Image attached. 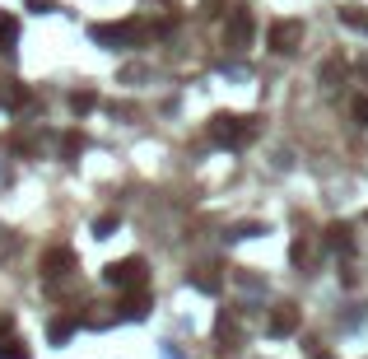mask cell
<instances>
[{
  "label": "cell",
  "instance_id": "cell-1",
  "mask_svg": "<svg viewBox=\"0 0 368 359\" xmlns=\"http://www.w3.org/2000/svg\"><path fill=\"white\" fill-rule=\"evenodd\" d=\"M210 136H215V145H247L252 136H257V122H252V117L219 112L215 122H210Z\"/></svg>",
  "mask_w": 368,
  "mask_h": 359
},
{
  "label": "cell",
  "instance_id": "cell-2",
  "mask_svg": "<svg viewBox=\"0 0 368 359\" xmlns=\"http://www.w3.org/2000/svg\"><path fill=\"white\" fill-rule=\"evenodd\" d=\"M266 47L275 51V56H289V51L303 47V24L298 19H280V24H271V33H266Z\"/></svg>",
  "mask_w": 368,
  "mask_h": 359
},
{
  "label": "cell",
  "instance_id": "cell-3",
  "mask_svg": "<svg viewBox=\"0 0 368 359\" xmlns=\"http://www.w3.org/2000/svg\"><path fill=\"white\" fill-rule=\"evenodd\" d=\"M252 38H257V19L247 15V10H233L229 24H224V47H229V51H247V47H252Z\"/></svg>",
  "mask_w": 368,
  "mask_h": 359
},
{
  "label": "cell",
  "instance_id": "cell-4",
  "mask_svg": "<svg viewBox=\"0 0 368 359\" xmlns=\"http://www.w3.org/2000/svg\"><path fill=\"white\" fill-rule=\"evenodd\" d=\"M103 276H108V285H117V289H145V262H140V257L112 262Z\"/></svg>",
  "mask_w": 368,
  "mask_h": 359
},
{
  "label": "cell",
  "instance_id": "cell-5",
  "mask_svg": "<svg viewBox=\"0 0 368 359\" xmlns=\"http://www.w3.org/2000/svg\"><path fill=\"white\" fill-rule=\"evenodd\" d=\"M266 331H271V336H294V331H298V308H294V303H280V308L271 312Z\"/></svg>",
  "mask_w": 368,
  "mask_h": 359
},
{
  "label": "cell",
  "instance_id": "cell-6",
  "mask_svg": "<svg viewBox=\"0 0 368 359\" xmlns=\"http://www.w3.org/2000/svg\"><path fill=\"white\" fill-rule=\"evenodd\" d=\"M65 271H75V257H70V248H51L42 257V276L47 280H56V276H65Z\"/></svg>",
  "mask_w": 368,
  "mask_h": 359
},
{
  "label": "cell",
  "instance_id": "cell-7",
  "mask_svg": "<svg viewBox=\"0 0 368 359\" xmlns=\"http://www.w3.org/2000/svg\"><path fill=\"white\" fill-rule=\"evenodd\" d=\"M326 243H331L340 257H350V252H354V229H350V224H331V229H326Z\"/></svg>",
  "mask_w": 368,
  "mask_h": 359
},
{
  "label": "cell",
  "instance_id": "cell-8",
  "mask_svg": "<svg viewBox=\"0 0 368 359\" xmlns=\"http://www.w3.org/2000/svg\"><path fill=\"white\" fill-rule=\"evenodd\" d=\"M145 308H150V298L140 294V289H131V298L122 303V317H126V322H140V317H145Z\"/></svg>",
  "mask_w": 368,
  "mask_h": 359
},
{
  "label": "cell",
  "instance_id": "cell-9",
  "mask_svg": "<svg viewBox=\"0 0 368 359\" xmlns=\"http://www.w3.org/2000/svg\"><path fill=\"white\" fill-rule=\"evenodd\" d=\"M117 229H122V215H117V210H108V215L93 219V238H112Z\"/></svg>",
  "mask_w": 368,
  "mask_h": 359
},
{
  "label": "cell",
  "instance_id": "cell-10",
  "mask_svg": "<svg viewBox=\"0 0 368 359\" xmlns=\"http://www.w3.org/2000/svg\"><path fill=\"white\" fill-rule=\"evenodd\" d=\"M79 327V317H56L51 322V345H61V341H70V331Z\"/></svg>",
  "mask_w": 368,
  "mask_h": 359
},
{
  "label": "cell",
  "instance_id": "cell-11",
  "mask_svg": "<svg viewBox=\"0 0 368 359\" xmlns=\"http://www.w3.org/2000/svg\"><path fill=\"white\" fill-rule=\"evenodd\" d=\"M15 38H19V19H10L5 10H0V47H5V42H15Z\"/></svg>",
  "mask_w": 368,
  "mask_h": 359
},
{
  "label": "cell",
  "instance_id": "cell-12",
  "mask_svg": "<svg viewBox=\"0 0 368 359\" xmlns=\"http://www.w3.org/2000/svg\"><path fill=\"white\" fill-rule=\"evenodd\" d=\"M75 154H84V136H75V131H70V136L61 141V159H75Z\"/></svg>",
  "mask_w": 368,
  "mask_h": 359
},
{
  "label": "cell",
  "instance_id": "cell-13",
  "mask_svg": "<svg viewBox=\"0 0 368 359\" xmlns=\"http://www.w3.org/2000/svg\"><path fill=\"white\" fill-rule=\"evenodd\" d=\"M93 103H98V94H93V89H79V94H70V108H75V112H89Z\"/></svg>",
  "mask_w": 368,
  "mask_h": 359
},
{
  "label": "cell",
  "instance_id": "cell-14",
  "mask_svg": "<svg viewBox=\"0 0 368 359\" xmlns=\"http://www.w3.org/2000/svg\"><path fill=\"white\" fill-rule=\"evenodd\" d=\"M191 285H196L200 294H215V289H219V280L210 276V271H196V276H191Z\"/></svg>",
  "mask_w": 368,
  "mask_h": 359
},
{
  "label": "cell",
  "instance_id": "cell-15",
  "mask_svg": "<svg viewBox=\"0 0 368 359\" xmlns=\"http://www.w3.org/2000/svg\"><path fill=\"white\" fill-rule=\"evenodd\" d=\"M340 19H345V24H354V29H368V15L359 10V5H345V10H340Z\"/></svg>",
  "mask_w": 368,
  "mask_h": 359
},
{
  "label": "cell",
  "instance_id": "cell-16",
  "mask_svg": "<svg viewBox=\"0 0 368 359\" xmlns=\"http://www.w3.org/2000/svg\"><path fill=\"white\" fill-rule=\"evenodd\" d=\"M0 359H33V355H29L19 341H10V345H0Z\"/></svg>",
  "mask_w": 368,
  "mask_h": 359
},
{
  "label": "cell",
  "instance_id": "cell-17",
  "mask_svg": "<svg viewBox=\"0 0 368 359\" xmlns=\"http://www.w3.org/2000/svg\"><path fill=\"white\" fill-rule=\"evenodd\" d=\"M354 122L368 126V98H354Z\"/></svg>",
  "mask_w": 368,
  "mask_h": 359
},
{
  "label": "cell",
  "instance_id": "cell-18",
  "mask_svg": "<svg viewBox=\"0 0 368 359\" xmlns=\"http://www.w3.org/2000/svg\"><path fill=\"white\" fill-rule=\"evenodd\" d=\"M257 234H261V224H238L229 238H257Z\"/></svg>",
  "mask_w": 368,
  "mask_h": 359
},
{
  "label": "cell",
  "instance_id": "cell-19",
  "mask_svg": "<svg viewBox=\"0 0 368 359\" xmlns=\"http://www.w3.org/2000/svg\"><path fill=\"white\" fill-rule=\"evenodd\" d=\"M29 10H33V15H47V10H51V0H29Z\"/></svg>",
  "mask_w": 368,
  "mask_h": 359
},
{
  "label": "cell",
  "instance_id": "cell-20",
  "mask_svg": "<svg viewBox=\"0 0 368 359\" xmlns=\"http://www.w3.org/2000/svg\"><path fill=\"white\" fill-rule=\"evenodd\" d=\"M10 327H15V322H10V317H0V336H5V331H10Z\"/></svg>",
  "mask_w": 368,
  "mask_h": 359
},
{
  "label": "cell",
  "instance_id": "cell-21",
  "mask_svg": "<svg viewBox=\"0 0 368 359\" xmlns=\"http://www.w3.org/2000/svg\"><path fill=\"white\" fill-rule=\"evenodd\" d=\"M317 359H331V355H317Z\"/></svg>",
  "mask_w": 368,
  "mask_h": 359
},
{
  "label": "cell",
  "instance_id": "cell-22",
  "mask_svg": "<svg viewBox=\"0 0 368 359\" xmlns=\"http://www.w3.org/2000/svg\"><path fill=\"white\" fill-rule=\"evenodd\" d=\"M0 108H5V98H0Z\"/></svg>",
  "mask_w": 368,
  "mask_h": 359
}]
</instances>
